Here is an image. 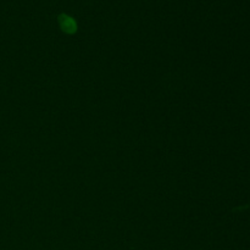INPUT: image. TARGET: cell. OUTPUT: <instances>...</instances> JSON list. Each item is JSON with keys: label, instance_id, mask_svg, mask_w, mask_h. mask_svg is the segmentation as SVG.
Instances as JSON below:
<instances>
[{"label": "cell", "instance_id": "cell-1", "mask_svg": "<svg viewBox=\"0 0 250 250\" xmlns=\"http://www.w3.org/2000/svg\"><path fill=\"white\" fill-rule=\"evenodd\" d=\"M60 24H61V27H62L63 31L70 32V33L76 29L75 21H73V20L71 19V17L65 16V15H62V16L60 17Z\"/></svg>", "mask_w": 250, "mask_h": 250}]
</instances>
